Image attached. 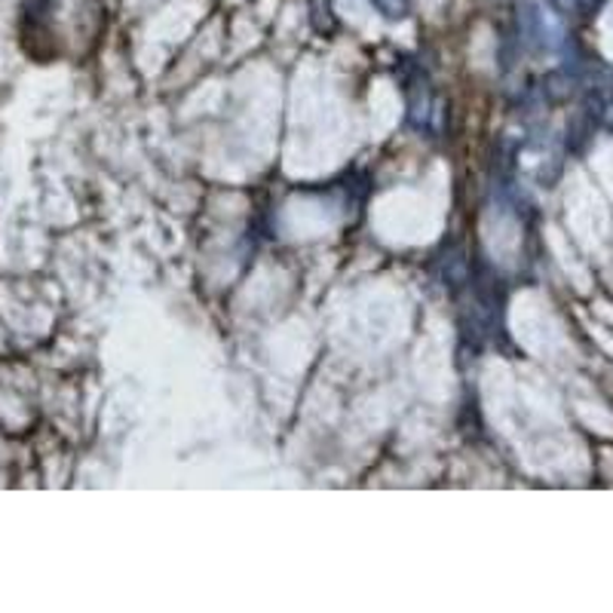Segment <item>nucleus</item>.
<instances>
[{
	"instance_id": "1",
	"label": "nucleus",
	"mask_w": 613,
	"mask_h": 613,
	"mask_svg": "<svg viewBox=\"0 0 613 613\" xmlns=\"http://www.w3.org/2000/svg\"><path fill=\"white\" fill-rule=\"evenodd\" d=\"M377 3H380L384 10H390V16H396L392 10H399V0H377Z\"/></svg>"
}]
</instances>
